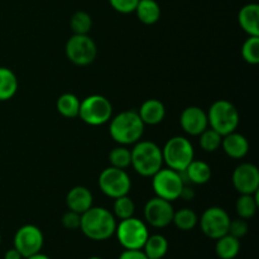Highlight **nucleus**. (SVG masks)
I'll return each mask as SVG.
<instances>
[{"label":"nucleus","mask_w":259,"mask_h":259,"mask_svg":"<svg viewBox=\"0 0 259 259\" xmlns=\"http://www.w3.org/2000/svg\"><path fill=\"white\" fill-rule=\"evenodd\" d=\"M80 229L89 239L103 242L115 234V217L105 207L91 206L88 211L81 214Z\"/></svg>","instance_id":"obj_1"},{"label":"nucleus","mask_w":259,"mask_h":259,"mask_svg":"<svg viewBox=\"0 0 259 259\" xmlns=\"http://www.w3.org/2000/svg\"><path fill=\"white\" fill-rule=\"evenodd\" d=\"M109 121H110L109 124L110 137L121 146L137 143L143 136L144 123L142 121L138 111H121Z\"/></svg>","instance_id":"obj_2"},{"label":"nucleus","mask_w":259,"mask_h":259,"mask_svg":"<svg viewBox=\"0 0 259 259\" xmlns=\"http://www.w3.org/2000/svg\"><path fill=\"white\" fill-rule=\"evenodd\" d=\"M132 149V163L137 174L143 177H152L162 168L163 157L162 149L154 142L142 141L134 143Z\"/></svg>","instance_id":"obj_3"},{"label":"nucleus","mask_w":259,"mask_h":259,"mask_svg":"<svg viewBox=\"0 0 259 259\" xmlns=\"http://www.w3.org/2000/svg\"><path fill=\"white\" fill-rule=\"evenodd\" d=\"M206 114L210 128L223 137L235 132L239 125V111L228 100L215 101Z\"/></svg>","instance_id":"obj_4"},{"label":"nucleus","mask_w":259,"mask_h":259,"mask_svg":"<svg viewBox=\"0 0 259 259\" xmlns=\"http://www.w3.org/2000/svg\"><path fill=\"white\" fill-rule=\"evenodd\" d=\"M195 156L192 143L185 137H172L162 148L163 163L175 171H185Z\"/></svg>","instance_id":"obj_5"},{"label":"nucleus","mask_w":259,"mask_h":259,"mask_svg":"<svg viewBox=\"0 0 259 259\" xmlns=\"http://www.w3.org/2000/svg\"><path fill=\"white\" fill-rule=\"evenodd\" d=\"M113 115V105L103 95H90L80 103L78 116L89 125H103L108 123Z\"/></svg>","instance_id":"obj_6"},{"label":"nucleus","mask_w":259,"mask_h":259,"mask_svg":"<svg viewBox=\"0 0 259 259\" xmlns=\"http://www.w3.org/2000/svg\"><path fill=\"white\" fill-rule=\"evenodd\" d=\"M116 238L124 249H142L149 233L146 223L132 217L116 224Z\"/></svg>","instance_id":"obj_7"},{"label":"nucleus","mask_w":259,"mask_h":259,"mask_svg":"<svg viewBox=\"0 0 259 259\" xmlns=\"http://www.w3.org/2000/svg\"><path fill=\"white\" fill-rule=\"evenodd\" d=\"M152 187L156 196L167 201H175L181 195L185 182L181 174L171 168H161L157 174L152 176Z\"/></svg>","instance_id":"obj_8"},{"label":"nucleus","mask_w":259,"mask_h":259,"mask_svg":"<svg viewBox=\"0 0 259 259\" xmlns=\"http://www.w3.org/2000/svg\"><path fill=\"white\" fill-rule=\"evenodd\" d=\"M99 187L106 196L111 199L125 196L129 194L132 187V181L125 169L116 168V167H108L103 169L99 176Z\"/></svg>","instance_id":"obj_9"},{"label":"nucleus","mask_w":259,"mask_h":259,"mask_svg":"<svg viewBox=\"0 0 259 259\" xmlns=\"http://www.w3.org/2000/svg\"><path fill=\"white\" fill-rule=\"evenodd\" d=\"M66 55L75 65L88 66L96 58L98 47L88 34H73L66 43Z\"/></svg>","instance_id":"obj_10"},{"label":"nucleus","mask_w":259,"mask_h":259,"mask_svg":"<svg viewBox=\"0 0 259 259\" xmlns=\"http://www.w3.org/2000/svg\"><path fill=\"white\" fill-rule=\"evenodd\" d=\"M229 214L223 207L212 206L205 210L200 218V227L202 233L210 239H219L228 234L230 224Z\"/></svg>","instance_id":"obj_11"},{"label":"nucleus","mask_w":259,"mask_h":259,"mask_svg":"<svg viewBox=\"0 0 259 259\" xmlns=\"http://www.w3.org/2000/svg\"><path fill=\"white\" fill-rule=\"evenodd\" d=\"M45 243L42 230L32 224L23 225L14 235V248L22 254L23 258L39 253Z\"/></svg>","instance_id":"obj_12"},{"label":"nucleus","mask_w":259,"mask_h":259,"mask_svg":"<svg viewBox=\"0 0 259 259\" xmlns=\"http://www.w3.org/2000/svg\"><path fill=\"white\" fill-rule=\"evenodd\" d=\"M175 210L171 201L156 196L144 206V219L153 228H166L174 219Z\"/></svg>","instance_id":"obj_13"},{"label":"nucleus","mask_w":259,"mask_h":259,"mask_svg":"<svg viewBox=\"0 0 259 259\" xmlns=\"http://www.w3.org/2000/svg\"><path fill=\"white\" fill-rule=\"evenodd\" d=\"M233 185L239 194H254L259 189V169L253 163H242L233 172Z\"/></svg>","instance_id":"obj_14"},{"label":"nucleus","mask_w":259,"mask_h":259,"mask_svg":"<svg viewBox=\"0 0 259 259\" xmlns=\"http://www.w3.org/2000/svg\"><path fill=\"white\" fill-rule=\"evenodd\" d=\"M180 124L185 133L190 136H200L209 125L207 114L199 106H189L182 111Z\"/></svg>","instance_id":"obj_15"},{"label":"nucleus","mask_w":259,"mask_h":259,"mask_svg":"<svg viewBox=\"0 0 259 259\" xmlns=\"http://www.w3.org/2000/svg\"><path fill=\"white\" fill-rule=\"evenodd\" d=\"M93 194L83 186H75L68 191L66 196V204L71 211L83 214L93 206Z\"/></svg>","instance_id":"obj_16"},{"label":"nucleus","mask_w":259,"mask_h":259,"mask_svg":"<svg viewBox=\"0 0 259 259\" xmlns=\"http://www.w3.org/2000/svg\"><path fill=\"white\" fill-rule=\"evenodd\" d=\"M222 147L225 153L234 159H240L247 156L249 151V143L243 134L232 132L223 137Z\"/></svg>","instance_id":"obj_17"},{"label":"nucleus","mask_w":259,"mask_h":259,"mask_svg":"<svg viewBox=\"0 0 259 259\" xmlns=\"http://www.w3.org/2000/svg\"><path fill=\"white\" fill-rule=\"evenodd\" d=\"M139 116L144 125H156L159 124L166 116V109L162 101L157 99H148L142 104V106L138 110Z\"/></svg>","instance_id":"obj_18"},{"label":"nucleus","mask_w":259,"mask_h":259,"mask_svg":"<svg viewBox=\"0 0 259 259\" xmlns=\"http://www.w3.org/2000/svg\"><path fill=\"white\" fill-rule=\"evenodd\" d=\"M238 22L247 34L259 35V5L255 3L244 5L238 14Z\"/></svg>","instance_id":"obj_19"},{"label":"nucleus","mask_w":259,"mask_h":259,"mask_svg":"<svg viewBox=\"0 0 259 259\" xmlns=\"http://www.w3.org/2000/svg\"><path fill=\"white\" fill-rule=\"evenodd\" d=\"M184 174L189 184L204 185L209 182L210 179H211V168L204 161H195V159H192V162L186 167Z\"/></svg>","instance_id":"obj_20"},{"label":"nucleus","mask_w":259,"mask_h":259,"mask_svg":"<svg viewBox=\"0 0 259 259\" xmlns=\"http://www.w3.org/2000/svg\"><path fill=\"white\" fill-rule=\"evenodd\" d=\"M134 12L138 19L147 25L154 24L161 17V8L156 0H139Z\"/></svg>","instance_id":"obj_21"},{"label":"nucleus","mask_w":259,"mask_h":259,"mask_svg":"<svg viewBox=\"0 0 259 259\" xmlns=\"http://www.w3.org/2000/svg\"><path fill=\"white\" fill-rule=\"evenodd\" d=\"M240 252V242L230 234L223 235L217 239L215 253L220 259H234Z\"/></svg>","instance_id":"obj_22"},{"label":"nucleus","mask_w":259,"mask_h":259,"mask_svg":"<svg viewBox=\"0 0 259 259\" xmlns=\"http://www.w3.org/2000/svg\"><path fill=\"white\" fill-rule=\"evenodd\" d=\"M142 249L148 259H162L168 252V242L161 234L149 235Z\"/></svg>","instance_id":"obj_23"},{"label":"nucleus","mask_w":259,"mask_h":259,"mask_svg":"<svg viewBox=\"0 0 259 259\" xmlns=\"http://www.w3.org/2000/svg\"><path fill=\"white\" fill-rule=\"evenodd\" d=\"M18 91L17 75L8 67H0V101L10 100Z\"/></svg>","instance_id":"obj_24"},{"label":"nucleus","mask_w":259,"mask_h":259,"mask_svg":"<svg viewBox=\"0 0 259 259\" xmlns=\"http://www.w3.org/2000/svg\"><path fill=\"white\" fill-rule=\"evenodd\" d=\"M258 205V191H255L254 194H242V196L237 200L235 210L242 219H252L257 212Z\"/></svg>","instance_id":"obj_25"},{"label":"nucleus","mask_w":259,"mask_h":259,"mask_svg":"<svg viewBox=\"0 0 259 259\" xmlns=\"http://www.w3.org/2000/svg\"><path fill=\"white\" fill-rule=\"evenodd\" d=\"M80 103L78 98L71 93L62 94L60 98L57 99V110L62 116L68 119H73L78 116V111H80Z\"/></svg>","instance_id":"obj_26"},{"label":"nucleus","mask_w":259,"mask_h":259,"mask_svg":"<svg viewBox=\"0 0 259 259\" xmlns=\"http://www.w3.org/2000/svg\"><path fill=\"white\" fill-rule=\"evenodd\" d=\"M172 223L180 230L189 232V230H192L196 227L197 223H199V219H197V215L194 210L184 207V209L179 210V211H175Z\"/></svg>","instance_id":"obj_27"},{"label":"nucleus","mask_w":259,"mask_h":259,"mask_svg":"<svg viewBox=\"0 0 259 259\" xmlns=\"http://www.w3.org/2000/svg\"><path fill=\"white\" fill-rule=\"evenodd\" d=\"M70 25L73 34H88L93 27V19H91L90 14L80 10L72 15Z\"/></svg>","instance_id":"obj_28"},{"label":"nucleus","mask_w":259,"mask_h":259,"mask_svg":"<svg viewBox=\"0 0 259 259\" xmlns=\"http://www.w3.org/2000/svg\"><path fill=\"white\" fill-rule=\"evenodd\" d=\"M113 210H114V217L118 218V219L124 220L128 219V218H132L134 215V210H136V206H134V202L128 195L125 196H120L114 199Z\"/></svg>","instance_id":"obj_29"},{"label":"nucleus","mask_w":259,"mask_h":259,"mask_svg":"<svg viewBox=\"0 0 259 259\" xmlns=\"http://www.w3.org/2000/svg\"><path fill=\"white\" fill-rule=\"evenodd\" d=\"M109 161H110L111 166L116 167V168L125 169L131 166L132 163V153L128 148L124 146L115 147L109 153Z\"/></svg>","instance_id":"obj_30"},{"label":"nucleus","mask_w":259,"mask_h":259,"mask_svg":"<svg viewBox=\"0 0 259 259\" xmlns=\"http://www.w3.org/2000/svg\"><path fill=\"white\" fill-rule=\"evenodd\" d=\"M242 56L250 65L259 63V35H249L242 47Z\"/></svg>","instance_id":"obj_31"},{"label":"nucleus","mask_w":259,"mask_h":259,"mask_svg":"<svg viewBox=\"0 0 259 259\" xmlns=\"http://www.w3.org/2000/svg\"><path fill=\"white\" fill-rule=\"evenodd\" d=\"M223 136H220L214 129L206 128L200 134V146L205 152H215L222 146Z\"/></svg>","instance_id":"obj_32"},{"label":"nucleus","mask_w":259,"mask_h":259,"mask_svg":"<svg viewBox=\"0 0 259 259\" xmlns=\"http://www.w3.org/2000/svg\"><path fill=\"white\" fill-rule=\"evenodd\" d=\"M248 233V224L244 219H235V220H230L229 224V230H228V234L233 235V237L240 238L244 237L245 234Z\"/></svg>","instance_id":"obj_33"},{"label":"nucleus","mask_w":259,"mask_h":259,"mask_svg":"<svg viewBox=\"0 0 259 259\" xmlns=\"http://www.w3.org/2000/svg\"><path fill=\"white\" fill-rule=\"evenodd\" d=\"M109 2L114 10L121 13V14H128V13H133L136 10L139 0H109Z\"/></svg>","instance_id":"obj_34"},{"label":"nucleus","mask_w":259,"mask_h":259,"mask_svg":"<svg viewBox=\"0 0 259 259\" xmlns=\"http://www.w3.org/2000/svg\"><path fill=\"white\" fill-rule=\"evenodd\" d=\"M80 223H81V215L75 211H67L63 214L62 217V225L66 229L75 230L80 229Z\"/></svg>","instance_id":"obj_35"},{"label":"nucleus","mask_w":259,"mask_h":259,"mask_svg":"<svg viewBox=\"0 0 259 259\" xmlns=\"http://www.w3.org/2000/svg\"><path fill=\"white\" fill-rule=\"evenodd\" d=\"M119 259H148L142 249H125L120 255Z\"/></svg>","instance_id":"obj_36"},{"label":"nucleus","mask_w":259,"mask_h":259,"mask_svg":"<svg viewBox=\"0 0 259 259\" xmlns=\"http://www.w3.org/2000/svg\"><path fill=\"white\" fill-rule=\"evenodd\" d=\"M180 197L184 200H186V201H191V200H194V197H195V190L192 189L191 186H189V185H185L184 189H182V191H181V195H180Z\"/></svg>","instance_id":"obj_37"},{"label":"nucleus","mask_w":259,"mask_h":259,"mask_svg":"<svg viewBox=\"0 0 259 259\" xmlns=\"http://www.w3.org/2000/svg\"><path fill=\"white\" fill-rule=\"evenodd\" d=\"M22 258H23L22 254H20L15 248H12V249L8 250L4 255V259H22Z\"/></svg>","instance_id":"obj_38"},{"label":"nucleus","mask_w":259,"mask_h":259,"mask_svg":"<svg viewBox=\"0 0 259 259\" xmlns=\"http://www.w3.org/2000/svg\"><path fill=\"white\" fill-rule=\"evenodd\" d=\"M25 259H51L50 257H48V255H46V254H42V253H35V254H33V255H30V257H28V258H25Z\"/></svg>","instance_id":"obj_39"},{"label":"nucleus","mask_w":259,"mask_h":259,"mask_svg":"<svg viewBox=\"0 0 259 259\" xmlns=\"http://www.w3.org/2000/svg\"><path fill=\"white\" fill-rule=\"evenodd\" d=\"M89 259H103V258H100V257H98V255H93V257H90Z\"/></svg>","instance_id":"obj_40"},{"label":"nucleus","mask_w":259,"mask_h":259,"mask_svg":"<svg viewBox=\"0 0 259 259\" xmlns=\"http://www.w3.org/2000/svg\"><path fill=\"white\" fill-rule=\"evenodd\" d=\"M0 243H2V235H0Z\"/></svg>","instance_id":"obj_41"}]
</instances>
